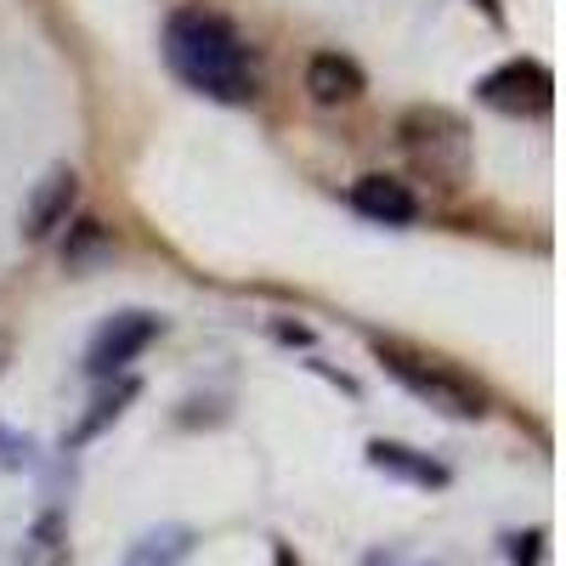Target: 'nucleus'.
<instances>
[{
  "instance_id": "nucleus-10",
  "label": "nucleus",
  "mask_w": 566,
  "mask_h": 566,
  "mask_svg": "<svg viewBox=\"0 0 566 566\" xmlns=\"http://www.w3.org/2000/svg\"><path fill=\"white\" fill-rule=\"evenodd\" d=\"M0 357H7V335H0Z\"/></svg>"
},
{
  "instance_id": "nucleus-2",
  "label": "nucleus",
  "mask_w": 566,
  "mask_h": 566,
  "mask_svg": "<svg viewBox=\"0 0 566 566\" xmlns=\"http://www.w3.org/2000/svg\"><path fill=\"white\" fill-rule=\"evenodd\" d=\"M397 136H402V154L424 176H437L448 187H459L470 176V130H464L459 114H448V108H408Z\"/></svg>"
},
{
  "instance_id": "nucleus-6",
  "label": "nucleus",
  "mask_w": 566,
  "mask_h": 566,
  "mask_svg": "<svg viewBox=\"0 0 566 566\" xmlns=\"http://www.w3.org/2000/svg\"><path fill=\"white\" fill-rule=\"evenodd\" d=\"M74 199H80V176H74L69 165H57V170H45V176L34 181V193H29V205H23V239H29V244H40V239H52V232H57V227L69 221Z\"/></svg>"
},
{
  "instance_id": "nucleus-9",
  "label": "nucleus",
  "mask_w": 566,
  "mask_h": 566,
  "mask_svg": "<svg viewBox=\"0 0 566 566\" xmlns=\"http://www.w3.org/2000/svg\"><path fill=\"white\" fill-rule=\"evenodd\" d=\"M368 453H374V464H380V470L391 464V470H413L419 482H442V470H437V464H413V459H408V448H391V442H374Z\"/></svg>"
},
{
  "instance_id": "nucleus-7",
  "label": "nucleus",
  "mask_w": 566,
  "mask_h": 566,
  "mask_svg": "<svg viewBox=\"0 0 566 566\" xmlns=\"http://www.w3.org/2000/svg\"><path fill=\"white\" fill-rule=\"evenodd\" d=\"M363 69L352 63V57H340V52H317L312 63H306V97L317 103V108H352L357 97H363Z\"/></svg>"
},
{
  "instance_id": "nucleus-4",
  "label": "nucleus",
  "mask_w": 566,
  "mask_h": 566,
  "mask_svg": "<svg viewBox=\"0 0 566 566\" xmlns=\"http://www.w3.org/2000/svg\"><path fill=\"white\" fill-rule=\"evenodd\" d=\"M482 103L488 108H499V114H544L549 108V97H555V80H549V69L544 63H533V57H515V63H504V69H493L482 85Z\"/></svg>"
},
{
  "instance_id": "nucleus-1",
  "label": "nucleus",
  "mask_w": 566,
  "mask_h": 566,
  "mask_svg": "<svg viewBox=\"0 0 566 566\" xmlns=\"http://www.w3.org/2000/svg\"><path fill=\"white\" fill-rule=\"evenodd\" d=\"M165 63H170V74L181 85H193L199 97H216V103L255 97L250 45L221 12H205V7L170 12V23H165Z\"/></svg>"
},
{
  "instance_id": "nucleus-3",
  "label": "nucleus",
  "mask_w": 566,
  "mask_h": 566,
  "mask_svg": "<svg viewBox=\"0 0 566 566\" xmlns=\"http://www.w3.org/2000/svg\"><path fill=\"white\" fill-rule=\"evenodd\" d=\"M374 352H380V363L397 374V380H402L413 397H424V402L442 408V413L476 419V413L488 408L482 386H476V380H464V374H459V368H448L442 357H419V352H408V346H397V340H380Z\"/></svg>"
},
{
  "instance_id": "nucleus-8",
  "label": "nucleus",
  "mask_w": 566,
  "mask_h": 566,
  "mask_svg": "<svg viewBox=\"0 0 566 566\" xmlns=\"http://www.w3.org/2000/svg\"><path fill=\"white\" fill-rule=\"evenodd\" d=\"M352 205L368 216V221H386V227H408L419 216V199L408 193V187L397 176H363L352 187Z\"/></svg>"
},
{
  "instance_id": "nucleus-5",
  "label": "nucleus",
  "mask_w": 566,
  "mask_h": 566,
  "mask_svg": "<svg viewBox=\"0 0 566 566\" xmlns=\"http://www.w3.org/2000/svg\"><path fill=\"white\" fill-rule=\"evenodd\" d=\"M154 335H159V317L154 312H119V317H108L103 328H97V340H91V352H85V374H119L130 357H142L154 346Z\"/></svg>"
}]
</instances>
